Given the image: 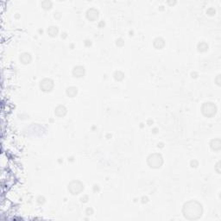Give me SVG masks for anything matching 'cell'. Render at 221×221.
Segmentation results:
<instances>
[{"label":"cell","instance_id":"9c48e42d","mask_svg":"<svg viewBox=\"0 0 221 221\" xmlns=\"http://www.w3.org/2000/svg\"><path fill=\"white\" fill-rule=\"evenodd\" d=\"M20 61L24 64H29L31 61V55L29 53H23L20 56Z\"/></svg>","mask_w":221,"mask_h":221},{"label":"cell","instance_id":"7a4b0ae2","mask_svg":"<svg viewBox=\"0 0 221 221\" xmlns=\"http://www.w3.org/2000/svg\"><path fill=\"white\" fill-rule=\"evenodd\" d=\"M162 157L161 155L159 154H152L148 157V164L149 165V167L154 168V169H157L160 168L162 164Z\"/></svg>","mask_w":221,"mask_h":221},{"label":"cell","instance_id":"30bf717a","mask_svg":"<svg viewBox=\"0 0 221 221\" xmlns=\"http://www.w3.org/2000/svg\"><path fill=\"white\" fill-rule=\"evenodd\" d=\"M164 44H165V43H164V40H163L162 38H161V37H157V38H155V41H154V46H155L156 49H162V48L164 47Z\"/></svg>","mask_w":221,"mask_h":221},{"label":"cell","instance_id":"277c9868","mask_svg":"<svg viewBox=\"0 0 221 221\" xmlns=\"http://www.w3.org/2000/svg\"><path fill=\"white\" fill-rule=\"evenodd\" d=\"M84 189V186L80 181H74L68 185V190L73 194V195H78L79 194L82 190Z\"/></svg>","mask_w":221,"mask_h":221},{"label":"cell","instance_id":"7c38bea8","mask_svg":"<svg viewBox=\"0 0 221 221\" xmlns=\"http://www.w3.org/2000/svg\"><path fill=\"white\" fill-rule=\"evenodd\" d=\"M77 93H78L77 88H76V87H74V86L68 87V88L67 89V94H68L69 97H71V98L74 97V96L77 94Z\"/></svg>","mask_w":221,"mask_h":221},{"label":"cell","instance_id":"5b68a950","mask_svg":"<svg viewBox=\"0 0 221 221\" xmlns=\"http://www.w3.org/2000/svg\"><path fill=\"white\" fill-rule=\"evenodd\" d=\"M40 87L43 92H50L54 87V81L50 79H44L40 82Z\"/></svg>","mask_w":221,"mask_h":221},{"label":"cell","instance_id":"ba28073f","mask_svg":"<svg viewBox=\"0 0 221 221\" xmlns=\"http://www.w3.org/2000/svg\"><path fill=\"white\" fill-rule=\"evenodd\" d=\"M54 112H55V114H56L58 117H63V116H65L66 113H67V109H66V107L63 106V105H59V106H57V107L55 108Z\"/></svg>","mask_w":221,"mask_h":221},{"label":"cell","instance_id":"e0dca14e","mask_svg":"<svg viewBox=\"0 0 221 221\" xmlns=\"http://www.w3.org/2000/svg\"><path fill=\"white\" fill-rule=\"evenodd\" d=\"M117 45H119V46H123V39H119V40L117 41Z\"/></svg>","mask_w":221,"mask_h":221},{"label":"cell","instance_id":"4fadbf2b","mask_svg":"<svg viewBox=\"0 0 221 221\" xmlns=\"http://www.w3.org/2000/svg\"><path fill=\"white\" fill-rule=\"evenodd\" d=\"M48 34L50 36H56L58 34V29L55 26H51L48 29Z\"/></svg>","mask_w":221,"mask_h":221},{"label":"cell","instance_id":"52a82bcc","mask_svg":"<svg viewBox=\"0 0 221 221\" xmlns=\"http://www.w3.org/2000/svg\"><path fill=\"white\" fill-rule=\"evenodd\" d=\"M73 74L75 77H82L85 74V68L82 66H77L73 70Z\"/></svg>","mask_w":221,"mask_h":221},{"label":"cell","instance_id":"8fae6325","mask_svg":"<svg viewBox=\"0 0 221 221\" xmlns=\"http://www.w3.org/2000/svg\"><path fill=\"white\" fill-rule=\"evenodd\" d=\"M211 147L213 150H220V140L215 139L211 142Z\"/></svg>","mask_w":221,"mask_h":221},{"label":"cell","instance_id":"6da1fadb","mask_svg":"<svg viewBox=\"0 0 221 221\" xmlns=\"http://www.w3.org/2000/svg\"><path fill=\"white\" fill-rule=\"evenodd\" d=\"M183 213L185 217L188 219H190V220L198 219L199 216H201V213H202L201 205L195 200L188 201V203L184 205Z\"/></svg>","mask_w":221,"mask_h":221},{"label":"cell","instance_id":"9a60e30c","mask_svg":"<svg viewBox=\"0 0 221 221\" xmlns=\"http://www.w3.org/2000/svg\"><path fill=\"white\" fill-rule=\"evenodd\" d=\"M198 49H199V51L204 52V51H206V50L208 49V46H207V44H206L205 43H199V44L198 45Z\"/></svg>","mask_w":221,"mask_h":221},{"label":"cell","instance_id":"3957f363","mask_svg":"<svg viewBox=\"0 0 221 221\" xmlns=\"http://www.w3.org/2000/svg\"><path fill=\"white\" fill-rule=\"evenodd\" d=\"M202 113L206 116V117H208V118H211L213 116L215 115L216 112H217V108L215 106L214 104L213 103H205L203 105H202Z\"/></svg>","mask_w":221,"mask_h":221},{"label":"cell","instance_id":"5bb4252c","mask_svg":"<svg viewBox=\"0 0 221 221\" xmlns=\"http://www.w3.org/2000/svg\"><path fill=\"white\" fill-rule=\"evenodd\" d=\"M41 4H42V7L45 10H49L52 7V3L50 1H43Z\"/></svg>","mask_w":221,"mask_h":221},{"label":"cell","instance_id":"2e32d148","mask_svg":"<svg viewBox=\"0 0 221 221\" xmlns=\"http://www.w3.org/2000/svg\"><path fill=\"white\" fill-rule=\"evenodd\" d=\"M123 74L122 72H116L115 74H114V77H115V79H117V80H121V79H123Z\"/></svg>","mask_w":221,"mask_h":221},{"label":"cell","instance_id":"8992f818","mask_svg":"<svg viewBox=\"0 0 221 221\" xmlns=\"http://www.w3.org/2000/svg\"><path fill=\"white\" fill-rule=\"evenodd\" d=\"M86 17L90 21H95L96 19H98V11L94 8L89 9L86 12Z\"/></svg>","mask_w":221,"mask_h":221}]
</instances>
